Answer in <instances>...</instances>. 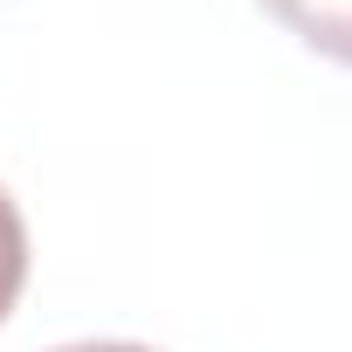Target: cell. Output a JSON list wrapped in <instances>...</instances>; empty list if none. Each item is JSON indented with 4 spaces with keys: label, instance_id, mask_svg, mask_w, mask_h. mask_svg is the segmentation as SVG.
I'll use <instances>...</instances> for the list:
<instances>
[{
    "label": "cell",
    "instance_id": "3",
    "mask_svg": "<svg viewBox=\"0 0 352 352\" xmlns=\"http://www.w3.org/2000/svg\"><path fill=\"white\" fill-rule=\"evenodd\" d=\"M56 352H152V345H131V338H83V345H56Z\"/></svg>",
    "mask_w": 352,
    "mask_h": 352
},
{
    "label": "cell",
    "instance_id": "2",
    "mask_svg": "<svg viewBox=\"0 0 352 352\" xmlns=\"http://www.w3.org/2000/svg\"><path fill=\"white\" fill-rule=\"evenodd\" d=\"M21 283H28V221H21L14 194L0 187V324H8V311H14Z\"/></svg>",
    "mask_w": 352,
    "mask_h": 352
},
{
    "label": "cell",
    "instance_id": "1",
    "mask_svg": "<svg viewBox=\"0 0 352 352\" xmlns=\"http://www.w3.org/2000/svg\"><path fill=\"white\" fill-rule=\"evenodd\" d=\"M263 8L318 56L352 69V0H263Z\"/></svg>",
    "mask_w": 352,
    "mask_h": 352
}]
</instances>
